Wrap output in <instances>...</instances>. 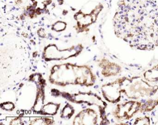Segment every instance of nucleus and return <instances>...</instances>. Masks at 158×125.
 I'll return each mask as SVG.
<instances>
[{
    "label": "nucleus",
    "mask_w": 158,
    "mask_h": 125,
    "mask_svg": "<svg viewBox=\"0 0 158 125\" xmlns=\"http://www.w3.org/2000/svg\"><path fill=\"white\" fill-rule=\"evenodd\" d=\"M117 7V36L138 49L158 47V0H119Z\"/></svg>",
    "instance_id": "nucleus-1"
},
{
    "label": "nucleus",
    "mask_w": 158,
    "mask_h": 125,
    "mask_svg": "<svg viewBox=\"0 0 158 125\" xmlns=\"http://www.w3.org/2000/svg\"><path fill=\"white\" fill-rule=\"evenodd\" d=\"M40 81L42 84H44L45 83V80H44L41 79V80H40Z\"/></svg>",
    "instance_id": "nucleus-2"
},
{
    "label": "nucleus",
    "mask_w": 158,
    "mask_h": 125,
    "mask_svg": "<svg viewBox=\"0 0 158 125\" xmlns=\"http://www.w3.org/2000/svg\"><path fill=\"white\" fill-rule=\"evenodd\" d=\"M34 75H32L30 76V78H31V79H32V78H33V77H34Z\"/></svg>",
    "instance_id": "nucleus-3"
},
{
    "label": "nucleus",
    "mask_w": 158,
    "mask_h": 125,
    "mask_svg": "<svg viewBox=\"0 0 158 125\" xmlns=\"http://www.w3.org/2000/svg\"><path fill=\"white\" fill-rule=\"evenodd\" d=\"M33 55H34V57H36L37 55L36 53L34 54H33Z\"/></svg>",
    "instance_id": "nucleus-4"
},
{
    "label": "nucleus",
    "mask_w": 158,
    "mask_h": 125,
    "mask_svg": "<svg viewBox=\"0 0 158 125\" xmlns=\"http://www.w3.org/2000/svg\"><path fill=\"white\" fill-rule=\"evenodd\" d=\"M46 61H50V59H46Z\"/></svg>",
    "instance_id": "nucleus-5"
},
{
    "label": "nucleus",
    "mask_w": 158,
    "mask_h": 125,
    "mask_svg": "<svg viewBox=\"0 0 158 125\" xmlns=\"http://www.w3.org/2000/svg\"><path fill=\"white\" fill-rule=\"evenodd\" d=\"M55 72V71H54V70H52V74H53V73H54V72Z\"/></svg>",
    "instance_id": "nucleus-6"
},
{
    "label": "nucleus",
    "mask_w": 158,
    "mask_h": 125,
    "mask_svg": "<svg viewBox=\"0 0 158 125\" xmlns=\"http://www.w3.org/2000/svg\"><path fill=\"white\" fill-rule=\"evenodd\" d=\"M82 102H83V101H80L78 102V103H82Z\"/></svg>",
    "instance_id": "nucleus-7"
},
{
    "label": "nucleus",
    "mask_w": 158,
    "mask_h": 125,
    "mask_svg": "<svg viewBox=\"0 0 158 125\" xmlns=\"http://www.w3.org/2000/svg\"><path fill=\"white\" fill-rule=\"evenodd\" d=\"M23 84H21V85H20V88H21V87H22V86H23Z\"/></svg>",
    "instance_id": "nucleus-8"
},
{
    "label": "nucleus",
    "mask_w": 158,
    "mask_h": 125,
    "mask_svg": "<svg viewBox=\"0 0 158 125\" xmlns=\"http://www.w3.org/2000/svg\"><path fill=\"white\" fill-rule=\"evenodd\" d=\"M28 113H29V114H31V110H29V111H28Z\"/></svg>",
    "instance_id": "nucleus-9"
},
{
    "label": "nucleus",
    "mask_w": 158,
    "mask_h": 125,
    "mask_svg": "<svg viewBox=\"0 0 158 125\" xmlns=\"http://www.w3.org/2000/svg\"><path fill=\"white\" fill-rule=\"evenodd\" d=\"M23 115H24L23 114H21L20 115V116H23Z\"/></svg>",
    "instance_id": "nucleus-10"
},
{
    "label": "nucleus",
    "mask_w": 158,
    "mask_h": 125,
    "mask_svg": "<svg viewBox=\"0 0 158 125\" xmlns=\"http://www.w3.org/2000/svg\"><path fill=\"white\" fill-rule=\"evenodd\" d=\"M25 114H27V110H26L25 111Z\"/></svg>",
    "instance_id": "nucleus-11"
},
{
    "label": "nucleus",
    "mask_w": 158,
    "mask_h": 125,
    "mask_svg": "<svg viewBox=\"0 0 158 125\" xmlns=\"http://www.w3.org/2000/svg\"><path fill=\"white\" fill-rule=\"evenodd\" d=\"M17 114H20V111H17Z\"/></svg>",
    "instance_id": "nucleus-12"
},
{
    "label": "nucleus",
    "mask_w": 158,
    "mask_h": 125,
    "mask_svg": "<svg viewBox=\"0 0 158 125\" xmlns=\"http://www.w3.org/2000/svg\"><path fill=\"white\" fill-rule=\"evenodd\" d=\"M21 111H22L23 113H24V110H23V109H22V110H21Z\"/></svg>",
    "instance_id": "nucleus-13"
},
{
    "label": "nucleus",
    "mask_w": 158,
    "mask_h": 125,
    "mask_svg": "<svg viewBox=\"0 0 158 125\" xmlns=\"http://www.w3.org/2000/svg\"><path fill=\"white\" fill-rule=\"evenodd\" d=\"M37 103V101H36L35 102V105H36Z\"/></svg>",
    "instance_id": "nucleus-14"
},
{
    "label": "nucleus",
    "mask_w": 158,
    "mask_h": 125,
    "mask_svg": "<svg viewBox=\"0 0 158 125\" xmlns=\"http://www.w3.org/2000/svg\"><path fill=\"white\" fill-rule=\"evenodd\" d=\"M86 106H84V107H83V108H86Z\"/></svg>",
    "instance_id": "nucleus-15"
},
{
    "label": "nucleus",
    "mask_w": 158,
    "mask_h": 125,
    "mask_svg": "<svg viewBox=\"0 0 158 125\" xmlns=\"http://www.w3.org/2000/svg\"><path fill=\"white\" fill-rule=\"evenodd\" d=\"M34 67H35V68H36V67L35 66Z\"/></svg>",
    "instance_id": "nucleus-16"
}]
</instances>
